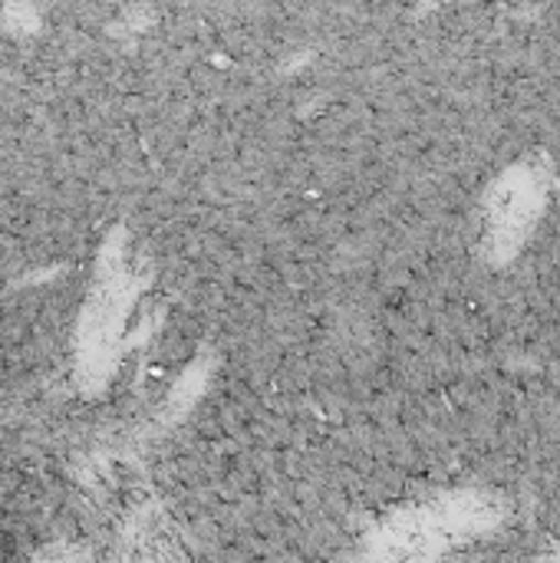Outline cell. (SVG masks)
<instances>
[{"instance_id":"1","label":"cell","mask_w":560,"mask_h":563,"mask_svg":"<svg viewBox=\"0 0 560 563\" xmlns=\"http://www.w3.org/2000/svg\"><path fill=\"white\" fill-rule=\"evenodd\" d=\"M548 188L535 165L505 172L488 195V247L495 257H508L521 247L545 208Z\"/></svg>"},{"instance_id":"2","label":"cell","mask_w":560,"mask_h":563,"mask_svg":"<svg viewBox=\"0 0 560 563\" xmlns=\"http://www.w3.org/2000/svg\"><path fill=\"white\" fill-rule=\"evenodd\" d=\"M558 563H560V554H558Z\"/></svg>"}]
</instances>
